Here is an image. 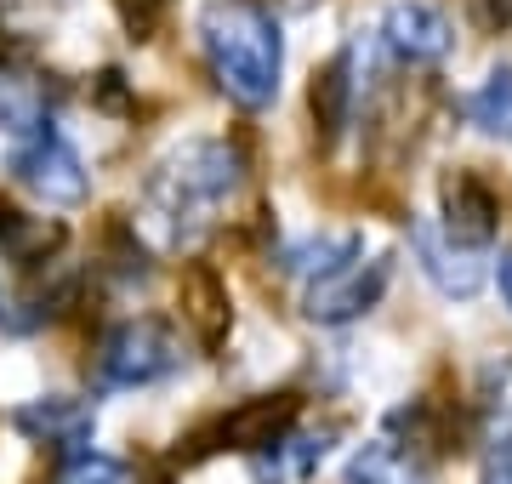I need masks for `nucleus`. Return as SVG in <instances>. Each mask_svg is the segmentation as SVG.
<instances>
[{
    "label": "nucleus",
    "mask_w": 512,
    "mask_h": 484,
    "mask_svg": "<svg viewBox=\"0 0 512 484\" xmlns=\"http://www.w3.org/2000/svg\"><path fill=\"white\" fill-rule=\"evenodd\" d=\"M0 126L12 137H40L52 131V109H46V86L23 69H0Z\"/></svg>",
    "instance_id": "dca6fc26"
},
{
    "label": "nucleus",
    "mask_w": 512,
    "mask_h": 484,
    "mask_svg": "<svg viewBox=\"0 0 512 484\" xmlns=\"http://www.w3.org/2000/svg\"><path fill=\"white\" fill-rule=\"evenodd\" d=\"M57 484H126V462L97 456V450H74L69 467L57 473Z\"/></svg>",
    "instance_id": "412c9836"
},
{
    "label": "nucleus",
    "mask_w": 512,
    "mask_h": 484,
    "mask_svg": "<svg viewBox=\"0 0 512 484\" xmlns=\"http://www.w3.org/2000/svg\"><path fill=\"white\" fill-rule=\"evenodd\" d=\"M80 280H74L69 268H29L18 285H0V331L6 336H35L46 331L63 308L74 302Z\"/></svg>",
    "instance_id": "423d86ee"
},
{
    "label": "nucleus",
    "mask_w": 512,
    "mask_h": 484,
    "mask_svg": "<svg viewBox=\"0 0 512 484\" xmlns=\"http://www.w3.org/2000/svg\"><path fill=\"white\" fill-rule=\"evenodd\" d=\"M353 257H359V234H313V240H296L279 251V262L291 274H308V280H319V274H330Z\"/></svg>",
    "instance_id": "6ab92c4d"
},
{
    "label": "nucleus",
    "mask_w": 512,
    "mask_h": 484,
    "mask_svg": "<svg viewBox=\"0 0 512 484\" xmlns=\"http://www.w3.org/2000/svg\"><path fill=\"white\" fill-rule=\"evenodd\" d=\"M382 40L404 63H444L450 46H456V29L433 0H393L382 18Z\"/></svg>",
    "instance_id": "0eeeda50"
},
{
    "label": "nucleus",
    "mask_w": 512,
    "mask_h": 484,
    "mask_svg": "<svg viewBox=\"0 0 512 484\" xmlns=\"http://www.w3.org/2000/svg\"><path fill=\"white\" fill-rule=\"evenodd\" d=\"M467 120L484 137H495V143H512V63L484 75V86L467 97Z\"/></svg>",
    "instance_id": "a211bd4d"
},
{
    "label": "nucleus",
    "mask_w": 512,
    "mask_h": 484,
    "mask_svg": "<svg viewBox=\"0 0 512 484\" xmlns=\"http://www.w3.org/2000/svg\"><path fill=\"white\" fill-rule=\"evenodd\" d=\"M330 439H336V428H313V433H279L268 450H256L251 456V473L262 484H285V479H308L313 467L325 462Z\"/></svg>",
    "instance_id": "2eb2a0df"
},
{
    "label": "nucleus",
    "mask_w": 512,
    "mask_h": 484,
    "mask_svg": "<svg viewBox=\"0 0 512 484\" xmlns=\"http://www.w3.org/2000/svg\"><path fill=\"white\" fill-rule=\"evenodd\" d=\"M177 308H183V325L194 331L200 348H217L228 325H234V308H228V285L217 280V268L205 262H188L183 285H177Z\"/></svg>",
    "instance_id": "9d476101"
},
{
    "label": "nucleus",
    "mask_w": 512,
    "mask_h": 484,
    "mask_svg": "<svg viewBox=\"0 0 512 484\" xmlns=\"http://www.w3.org/2000/svg\"><path fill=\"white\" fill-rule=\"evenodd\" d=\"M165 6H171V0H114V12H120V23L131 29V40L154 35V29H160V18H165Z\"/></svg>",
    "instance_id": "4be33fe9"
},
{
    "label": "nucleus",
    "mask_w": 512,
    "mask_h": 484,
    "mask_svg": "<svg viewBox=\"0 0 512 484\" xmlns=\"http://www.w3.org/2000/svg\"><path fill=\"white\" fill-rule=\"evenodd\" d=\"M296 410H302L296 393H256V399H239L222 416L217 428H211V439H217V450H245V456H256V450L274 445L279 433L296 428Z\"/></svg>",
    "instance_id": "1a4fd4ad"
},
{
    "label": "nucleus",
    "mask_w": 512,
    "mask_h": 484,
    "mask_svg": "<svg viewBox=\"0 0 512 484\" xmlns=\"http://www.w3.org/2000/svg\"><path fill=\"white\" fill-rule=\"evenodd\" d=\"M484 484H512V433H495L490 462H484Z\"/></svg>",
    "instance_id": "5701e85b"
},
{
    "label": "nucleus",
    "mask_w": 512,
    "mask_h": 484,
    "mask_svg": "<svg viewBox=\"0 0 512 484\" xmlns=\"http://www.w3.org/2000/svg\"><path fill=\"white\" fill-rule=\"evenodd\" d=\"M12 177H18L29 194H40L46 205H80L92 194V171L86 160L57 137V131H40V137H23L12 149Z\"/></svg>",
    "instance_id": "20e7f679"
},
{
    "label": "nucleus",
    "mask_w": 512,
    "mask_h": 484,
    "mask_svg": "<svg viewBox=\"0 0 512 484\" xmlns=\"http://www.w3.org/2000/svg\"><path fill=\"white\" fill-rule=\"evenodd\" d=\"M353 52H336L313 75V92H308V103H313V126H319V143H336L342 131H348V120H353Z\"/></svg>",
    "instance_id": "4468645a"
},
{
    "label": "nucleus",
    "mask_w": 512,
    "mask_h": 484,
    "mask_svg": "<svg viewBox=\"0 0 512 484\" xmlns=\"http://www.w3.org/2000/svg\"><path fill=\"white\" fill-rule=\"evenodd\" d=\"M387 280H393V262L387 257H353L342 262V268H330V274H319V280L308 285V302H302V314L313 319V325H348V319L370 314L376 302H382Z\"/></svg>",
    "instance_id": "39448f33"
},
{
    "label": "nucleus",
    "mask_w": 512,
    "mask_h": 484,
    "mask_svg": "<svg viewBox=\"0 0 512 484\" xmlns=\"http://www.w3.org/2000/svg\"><path fill=\"white\" fill-rule=\"evenodd\" d=\"M63 240H69V234H63L57 217H29V211L0 200V257L18 262L23 274H29V268H46V257H57Z\"/></svg>",
    "instance_id": "ddd939ff"
},
{
    "label": "nucleus",
    "mask_w": 512,
    "mask_h": 484,
    "mask_svg": "<svg viewBox=\"0 0 512 484\" xmlns=\"http://www.w3.org/2000/svg\"><path fill=\"white\" fill-rule=\"evenodd\" d=\"M18 428L29 433V439H40V445H57V450H86V439H92L97 416L86 399H69V393H46V399H29V405L18 410Z\"/></svg>",
    "instance_id": "f8f14e48"
},
{
    "label": "nucleus",
    "mask_w": 512,
    "mask_h": 484,
    "mask_svg": "<svg viewBox=\"0 0 512 484\" xmlns=\"http://www.w3.org/2000/svg\"><path fill=\"white\" fill-rule=\"evenodd\" d=\"M342 484H427V467L393 439H370L365 450H353V462L342 467Z\"/></svg>",
    "instance_id": "f3484780"
},
{
    "label": "nucleus",
    "mask_w": 512,
    "mask_h": 484,
    "mask_svg": "<svg viewBox=\"0 0 512 484\" xmlns=\"http://www.w3.org/2000/svg\"><path fill=\"white\" fill-rule=\"evenodd\" d=\"M478 410L490 416L495 433H512V354L484 365V376H478Z\"/></svg>",
    "instance_id": "aec40b11"
},
{
    "label": "nucleus",
    "mask_w": 512,
    "mask_h": 484,
    "mask_svg": "<svg viewBox=\"0 0 512 484\" xmlns=\"http://www.w3.org/2000/svg\"><path fill=\"white\" fill-rule=\"evenodd\" d=\"M410 245H416V257H421V274L439 285L444 297H473L478 285H484V268H478L473 245L444 240L433 223H416V228H410Z\"/></svg>",
    "instance_id": "9b49d317"
},
{
    "label": "nucleus",
    "mask_w": 512,
    "mask_h": 484,
    "mask_svg": "<svg viewBox=\"0 0 512 484\" xmlns=\"http://www.w3.org/2000/svg\"><path fill=\"white\" fill-rule=\"evenodd\" d=\"M495 285H501V302L512 308V251H501V262H495Z\"/></svg>",
    "instance_id": "393cba45"
},
{
    "label": "nucleus",
    "mask_w": 512,
    "mask_h": 484,
    "mask_svg": "<svg viewBox=\"0 0 512 484\" xmlns=\"http://www.w3.org/2000/svg\"><path fill=\"white\" fill-rule=\"evenodd\" d=\"M200 46L211 80L239 109H268L279 97L285 40H279V18L262 0H211L200 12Z\"/></svg>",
    "instance_id": "f257e3e1"
},
{
    "label": "nucleus",
    "mask_w": 512,
    "mask_h": 484,
    "mask_svg": "<svg viewBox=\"0 0 512 484\" xmlns=\"http://www.w3.org/2000/svg\"><path fill=\"white\" fill-rule=\"evenodd\" d=\"M439 200H444V234L461 245H490L495 240V228H501V200H495V188L478 177V171L456 166V171H444V183H439Z\"/></svg>",
    "instance_id": "6e6552de"
},
{
    "label": "nucleus",
    "mask_w": 512,
    "mask_h": 484,
    "mask_svg": "<svg viewBox=\"0 0 512 484\" xmlns=\"http://www.w3.org/2000/svg\"><path fill=\"white\" fill-rule=\"evenodd\" d=\"M239 183H245V160H239L234 143H222V137H194V143L171 149L160 166H154L143 200H148V217L165 228V240L183 245L211 223V211H217L222 200H234Z\"/></svg>",
    "instance_id": "f03ea898"
},
{
    "label": "nucleus",
    "mask_w": 512,
    "mask_h": 484,
    "mask_svg": "<svg viewBox=\"0 0 512 484\" xmlns=\"http://www.w3.org/2000/svg\"><path fill=\"white\" fill-rule=\"evenodd\" d=\"M183 336L165 319H126L97 348V388H154L183 371Z\"/></svg>",
    "instance_id": "7ed1b4c3"
},
{
    "label": "nucleus",
    "mask_w": 512,
    "mask_h": 484,
    "mask_svg": "<svg viewBox=\"0 0 512 484\" xmlns=\"http://www.w3.org/2000/svg\"><path fill=\"white\" fill-rule=\"evenodd\" d=\"M490 18L495 23H512V0H490Z\"/></svg>",
    "instance_id": "a878e982"
},
{
    "label": "nucleus",
    "mask_w": 512,
    "mask_h": 484,
    "mask_svg": "<svg viewBox=\"0 0 512 484\" xmlns=\"http://www.w3.org/2000/svg\"><path fill=\"white\" fill-rule=\"evenodd\" d=\"M97 103H103V109H120V103H126V75H120V69H103V75H97Z\"/></svg>",
    "instance_id": "b1692460"
}]
</instances>
